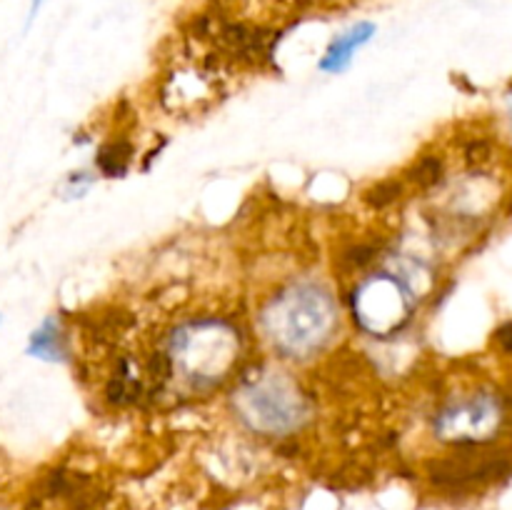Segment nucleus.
Here are the masks:
<instances>
[{
	"instance_id": "nucleus-10",
	"label": "nucleus",
	"mask_w": 512,
	"mask_h": 510,
	"mask_svg": "<svg viewBox=\"0 0 512 510\" xmlns=\"http://www.w3.org/2000/svg\"><path fill=\"white\" fill-rule=\"evenodd\" d=\"M40 5H43V0H30V18H35V15H38Z\"/></svg>"
},
{
	"instance_id": "nucleus-8",
	"label": "nucleus",
	"mask_w": 512,
	"mask_h": 510,
	"mask_svg": "<svg viewBox=\"0 0 512 510\" xmlns=\"http://www.w3.org/2000/svg\"><path fill=\"white\" fill-rule=\"evenodd\" d=\"M93 183H95L93 173H88V170H75V173H70L63 183L65 198H83V195L93 188Z\"/></svg>"
},
{
	"instance_id": "nucleus-5",
	"label": "nucleus",
	"mask_w": 512,
	"mask_h": 510,
	"mask_svg": "<svg viewBox=\"0 0 512 510\" xmlns=\"http://www.w3.org/2000/svg\"><path fill=\"white\" fill-rule=\"evenodd\" d=\"M510 423L508 400L493 388H460L443 395L430 413V433L445 448L480 450Z\"/></svg>"
},
{
	"instance_id": "nucleus-6",
	"label": "nucleus",
	"mask_w": 512,
	"mask_h": 510,
	"mask_svg": "<svg viewBox=\"0 0 512 510\" xmlns=\"http://www.w3.org/2000/svg\"><path fill=\"white\" fill-rule=\"evenodd\" d=\"M378 35V25L370 23V20H360L353 23L350 28H345L343 33L335 35L328 43V48L323 50L318 60V70L325 75H340L353 65L355 55L370 45V40Z\"/></svg>"
},
{
	"instance_id": "nucleus-9",
	"label": "nucleus",
	"mask_w": 512,
	"mask_h": 510,
	"mask_svg": "<svg viewBox=\"0 0 512 510\" xmlns=\"http://www.w3.org/2000/svg\"><path fill=\"white\" fill-rule=\"evenodd\" d=\"M495 340H498V345H500V350H503V353L512 355V323L503 325V328L495 333Z\"/></svg>"
},
{
	"instance_id": "nucleus-1",
	"label": "nucleus",
	"mask_w": 512,
	"mask_h": 510,
	"mask_svg": "<svg viewBox=\"0 0 512 510\" xmlns=\"http://www.w3.org/2000/svg\"><path fill=\"white\" fill-rule=\"evenodd\" d=\"M248 363V330L233 315L203 313L178 320L148 358L150 378L183 398L228 388Z\"/></svg>"
},
{
	"instance_id": "nucleus-7",
	"label": "nucleus",
	"mask_w": 512,
	"mask_h": 510,
	"mask_svg": "<svg viewBox=\"0 0 512 510\" xmlns=\"http://www.w3.org/2000/svg\"><path fill=\"white\" fill-rule=\"evenodd\" d=\"M25 355L40 363H68L70 360V335L60 315H45L38 328L28 335Z\"/></svg>"
},
{
	"instance_id": "nucleus-2",
	"label": "nucleus",
	"mask_w": 512,
	"mask_h": 510,
	"mask_svg": "<svg viewBox=\"0 0 512 510\" xmlns=\"http://www.w3.org/2000/svg\"><path fill=\"white\" fill-rule=\"evenodd\" d=\"M343 328V305L333 285L315 275H295L263 295L255 333L285 365H305L328 353Z\"/></svg>"
},
{
	"instance_id": "nucleus-3",
	"label": "nucleus",
	"mask_w": 512,
	"mask_h": 510,
	"mask_svg": "<svg viewBox=\"0 0 512 510\" xmlns=\"http://www.w3.org/2000/svg\"><path fill=\"white\" fill-rule=\"evenodd\" d=\"M228 408L245 433L265 440L293 438L315 418L313 398L285 363L245 368L230 385Z\"/></svg>"
},
{
	"instance_id": "nucleus-4",
	"label": "nucleus",
	"mask_w": 512,
	"mask_h": 510,
	"mask_svg": "<svg viewBox=\"0 0 512 510\" xmlns=\"http://www.w3.org/2000/svg\"><path fill=\"white\" fill-rule=\"evenodd\" d=\"M423 295L388 263L355 275L348 290V315L355 328L375 340L403 335L418 315Z\"/></svg>"
}]
</instances>
